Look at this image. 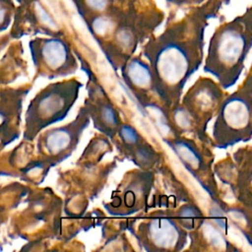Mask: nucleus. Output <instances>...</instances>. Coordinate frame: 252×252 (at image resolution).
I'll return each mask as SVG.
<instances>
[{"instance_id": "20e7f679", "label": "nucleus", "mask_w": 252, "mask_h": 252, "mask_svg": "<svg viewBox=\"0 0 252 252\" xmlns=\"http://www.w3.org/2000/svg\"><path fill=\"white\" fill-rule=\"evenodd\" d=\"M252 138L251 72L236 91L221 100L212 129V147L227 149Z\"/></svg>"}, {"instance_id": "39448f33", "label": "nucleus", "mask_w": 252, "mask_h": 252, "mask_svg": "<svg viewBox=\"0 0 252 252\" xmlns=\"http://www.w3.org/2000/svg\"><path fill=\"white\" fill-rule=\"evenodd\" d=\"M83 84L77 78L51 83L31 100L27 112L24 138L32 141L43 129L66 118L79 97Z\"/></svg>"}, {"instance_id": "6ab92c4d", "label": "nucleus", "mask_w": 252, "mask_h": 252, "mask_svg": "<svg viewBox=\"0 0 252 252\" xmlns=\"http://www.w3.org/2000/svg\"><path fill=\"white\" fill-rule=\"evenodd\" d=\"M225 1H226V2H227V0H225Z\"/></svg>"}, {"instance_id": "f8f14e48", "label": "nucleus", "mask_w": 252, "mask_h": 252, "mask_svg": "<svg viewBox=\"0 0 252 252\" xmlns=\"http://www.w3.org/2000/svg\"><path fill=\"white\" fill-rule=\"evenodd\" d=\"M86 70V69H85ZM89 82L87 85L88 97L85 99V107L93 120L94 127L102 135L112 140L122 121L118 109L111 102L104 89L97 82L95 77L90 70Z\"/></svg>"}, {"instance_id": "f3484780", "label": "nucleus", "mask_w": 252, "mask_h": 252, "mask_svg": "<svg viewBox=\"0 0 252 252\" xmlns=\"http://www.w3.org/2000/svg\"><path fill=\"white\" fill-rule=\"evenodd\" d=\"M167 3L176 7H190L198 6L202 4L205 0H166Z\"/></svg>"}, {"instance_id": "4468645a", "label": "nucleus", "mask_w": 252, "mask_h": 252, "mask_svg": "<svg viewBox=\"0 0 252 252\" xmlns=\"http://www.w3.org/2000/svg\"><path fill=\"white\" fill-rule=\"evenodd\" d=\"M117 151L134 162L139 168L152 170L159 163V155L132 125L121 123L115 137Z\"/></svg>"}, {"instance_id": "0eeeda50", "label": "nucleus", "mask_w": 252, "mask_h": 252, "mask_svg": "<svg viewBox=\"0 0 252 252\" xmlns=\"http://www.w3.org/2000/svg\"><path fill=\"white\" fill-rule=\"evenodd\" d=\"M165 143L172 149L184 167L194 176L201 186L214 198L218 204L221 203L213 172L214 155L207 144H197V141L181 135H173Z\"/></svg>"}, {"instance_id": "1a4fd4ad", "label": "nucleus", "mask_w": 252, "mask_h": 252, "mask_svg": "<svg viewBox=\"0 0 252 252\" xmlns=\"http://www.w3.org/2000/svg\"><path fill=\"white\" fill-rule=\"evenodd\" d=\"M155 182L152 170L133 169L128 171L116 190L113 191L105 210L114 216H129L147 208L148 200Z\"/></svg>"}, {"instance_id": "a211bd4d", "label": "nucleus", "mask_w": 252, "mask_h": 252, "mask_svg": "<svg viewBox=\"0 0 252 252\" xmlns=\"http://www.w3.org/2000/svg\"><path fill=\"white\" fill-rule=\"evenodd\" d=\"M4 20V9L0 7V24H2Z\"/></svg>"}, {"instance_id": "f03ea898", "label": "nucleus", "mask_w": 252, "mask_h": 252, "mask_svg": "<svg viewBox=\"0 0 252 252\" xmlns=\"http://www.w3.org/2000/svg\"><path fill=\"white\" fill-rule=\"evenodd\" d=\"M252 46V17L249 8L243 15L223 23L213 33L204 71L217 79L223 90L240 78Z\"/></svg>"}, {"instance_id": "f257e3e1", "label": "nucleus", "mask_w": 252, "mask_h": 252, "mask_svg": "<svg viewBox=\"0 0 252 252\" xmlns=\"http://www.w3.org/2000/svg\"><path fill=\"white\" fill-rule=\"evenodd\" d=\"M209 18L204 8L196 9L167 25L160 34L150 36L142 48L140 55L152 69L161 114L179 102L187 81L203 63Z\"/></svg>"}, {"instance_id": "6e6552de", "label": "nucleus", "mask_w": 252, "mask_h": 252, "mask_svg": "<svg viewBox=\"0 0 252 252\" xmlns=\"http://www.w3.org/2000/svg\"><path fill=\"white\" fill-rule=\"evenodd\" d=\"M31 52L37 74L49 80L67 77L79 68L71 44L59 37L31 41Z\"/></svg>"}, {"instance_id": "7ed1b4c3", "label": "nucleus", "mask_w": 252, "mask_h": 252, "mask_svg": "<svg viewBox=\"0 0 252 252\" xmlns=\"http://www.w3.org/2000/svg\"><path fill=\"white\" fill-rule=\"evenodd\" d=\"M223 91L218 82L200 77L182 99L162 114L171 133L185 137L189 135L188 138L212 146L207 127L225 96Z\"/></svg>"}, {"instance_id": "dca6fc26", "label": "nucleus", "mask_w": 252, "mask_h": 252, "mask_svg": "<svg viewBox=\"0 0 252 252\" xmlns=\"http://www.w3.org/2000/svg\"><path fill=\"white\" fill-rule=\"evenodd\" d=\"M112 0H79V11L84 18L106 12L110 9Z\"/></svg>"}, {"instance_id": "ddd939ff", "label": "nucleus", "mask_w": 252, "mask_h": 252, "mask_svg": "<svg viewBox=\"0 0 252 252\" xmlns=\"http://www.w3.org/2000/svg\"><path fill=\"white\" fill-rule=\"evenodd\" d=\"M119 70L125 85L137 101L145 108H155L160 112L161 107L156 94L154 76L148 61L141 55L132 56Z\"/></svg>"}, {"instance_id": "2eb2a0df", "label": "nucleus", "mask_w": 252, "mask_h": 252, "mask_svg": "<svg viewBox=\"0 0 252 252\" xmlns=\"http://www.w3.org/2000/svg\"><path fill=\"white\" fill-rule=\"evenodd\" d=\"M173 210V215L177 222L187 231H191L199 227L205 220V217L200 208L190 201Z\"/></svg>"}, {"instance_id": "423d86ee", "label": "nucleus", "mask_w": 252, "mask_h": 252, "mask_svg": "<svg viewBox=\"0 0 252 252\" xmlns=\"http://www.w3.org/2000/svg\"><path fill=\"white\" fill-rule=\"evenodd\" d=\"M132 232L138 244L151 252H177L188 242V231L177 222L172 209L142 216V220Z\"/></svg>"}, {"instance_id": "9d476101", "label": "nucleus", "mask_w": 252, "mask_h": 252, "mask_svg": "<svg viewBox=\"0 0 252 252\" xmlns=\"http://www.w3.org/2000/svg\"><path fill=\"white\" fill-rule=\"evenodd\" d=\"M90 121L89 113L85 105H82L73 121L47 130L40 136L37 143L38 152L50 166L61 162L73 154Z\"/></svg>"}, {"instance_id": "9b49d317", "label": "nucleus", "mask_w": 252, "mask_h": 252, "mask_svg": "<svg viewBox=\"0 0 252 252\" xmlns=\"http://www.w3.org/2000/svg\"><path fill=\"white\" fill-rule=\"evenodd\" d=\"M251 147L238 149L233 154V160L227 158L219 161L214 167L215 172L226 183L233 192L235 199L239 202L243 209L251 212Z\"/></svg>"}]
</instances>
